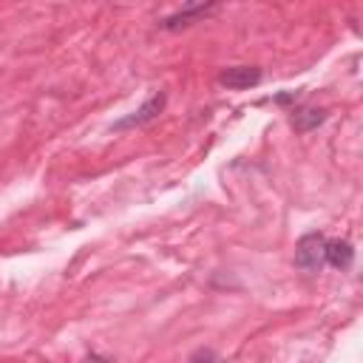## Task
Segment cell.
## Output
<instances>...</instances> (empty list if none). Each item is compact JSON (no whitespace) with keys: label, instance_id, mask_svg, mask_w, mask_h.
I'll use <instances>...</instances> for the list:
<instances>
[{"label":"cell","instance_id":"obj_3","mask_svg":"<svg viewBox=\"0 0 363 363\" xmlns=\"http://www.w3.org/2000/svg\"><path fill=\"white\" fill-rule=\"evenodd\" d=\"M164 105H167V94L164 91H156V94H150L133 113H128V116H122V119H116L113 122V130H128V128H139V125H147V122H153L162 111H164Z\"/></svg>","mask_w":363,"mask_h":363},{"label":"cell","instance_id":"obj_8","mask_svg":"<svg viewBox=\"0 0 363 363\" xmlns=\"http://www.w3.org/2000/svg\"><path fill=\"white\" fill-rule=\"evenodd\" d=\"M85 363H113V360L111 357H102V354H88Z\"/></svg>","mask_w":363,"mask_h":363},{"label":"cell","instance_id":"obj_5","mask_svg":"<svg viewBox=\"0 0 363 363\" xmlns=\"http://www.w3.org/2000/svg\"><path fill=\"white\" fill-rule=\"evenodd\" d=\"M354 261V250L346 238H335V241H326L323 247V264L335 267V269H349Z\"/></svg>","mask_w":363,"mask_h":363},{"label":"cell","instance_id":"obj_4","mask_svg":"<svg viewBox=\"0 0 363 363\" xmlns=\"http://www.w3.org/2000/svg\"><path fill=\"white\" fill-rule=\"evenodd\" d=\"M264 79L258 65H230L218 71V85L230 88V91H244V88H255Z\"/></svg>","mask_w":363,"mask_h":363},{"label":"cell","instance_id":"obj_6","mask_svg":"<svg viewBox=\"0 0 363 363\" xmlns=\"http://www.w3.org/2000/svg\"><path fill=\"white\" fill-rule=\"evenodd\" d=\"M323 122H326V111L323 108H301V111L292 113V125H295L298 133H309L312 128H318Z\"/></svg>","mask_w":363,"mask_h":363},{"label":"cell","instance_id":"obj_1","mask_svg":"<svg viewBox=\"0 0 363 363\" xmlns=\"http://www.w3.org/2000/svg\"><path fill=\"white\" fill-rule=\"evenodd\" d=\"M216 11H218V3H187V6H182L179 11L162 17L156 26H159L162 31H182V28H187V26H193V23L207 20V17L216 14Z\"/></svg>","mask_w":363,"mask_h":363},{"label":"cell","instance_id":"obj_7","mask_svg":"<svg viewBox=\"0 0 363 363\" xmlns=\"http://www.w3.org/2000/svg\"><path fill=\"white\" fill-rule=\"evenodd\" d=\"M187 363H224V357L218 352H213V349H196L187 357Z\"/></svg>","mask_w":363,"mask_h":363},{"label":"cell","instance_id":"obj_2","mask_svg":"<svg viewBox=\"0 0 363 363\" xmlns=\"http://www.w3.org/2000/svg\"><path fill=\"white\" fill-rule=\"evenodd\" d=\"M323 247L326 235L323 233H306L295 244V267L303 272H318L323 267Z\"/></svg>","mask_w":363,"mask_h":363}]
</instances>
